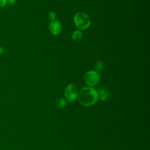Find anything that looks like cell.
Instances as JSON below:
<instances>
[{
    "label": "cell",
    "mask_w": 150,
    "mask_h": 150,
    "mask_svg": "<svg viewBox=\"0 0 150 150\" xmlns=\"http://www.w3.org/2000/svg\"><path fill=\"white\" fill-rule=\"evenodd\" d=\"M79 103L83 106L88 107L94 104L98 100V95L96 90L91 87H86L78 93Z\"/></svg>",
    "instance_id": "cell-1"
},
{
    "label": "cell",
    "mask_w": 150,
    "mask_h": 150,
    "mask_svg": "<svg viewBox=\"0 0 150 150\" xmlns=\"http://www.w3.org/2000/svg\"><path fill=\"white\" fill-rule=\"evenodd\" d=\"M74 22L80 30L87 29L91 24V19L89 16L84 12H78L74 16Z\"/></svg>",
    "instance_id": "cell-2"
},
{
    "label": "cell",
    "mask_w": 150,
    "mask_h": 150,
    "mask_svg": "<svg viewBox=\"0 0 150 150\" xmlns=\"http://www.w3.org/2000/svg\"><path fill=\"white\" fill-rule=\"evenodd\" d=\"M84 80L86 84L88 86L91 87L95 86L100 81V76L96 71H88L84 74Z\"/></svg>",
    "instance_id": "cell-3"
},
{
    "label": "cell",
    "mask_w": 150,
    "mask_h": 150,
    "mask_svg": "<svg viewBox=\"0 0 150 150\" xmlns=\"http://www.w3.org/2000/svg\"><path fill=\"white\" fill-rule=\"evenodd\" d=\"M64 96L69 101H73L78 96V90L74 84L68 85L64 90Z\"/></svg>",
    "instance_id": "cell-4"
},
{
    "label": "cell",
    "mask_w": 150,
    "mask_h": 150,
    "mask_svg": "<svg viewBox=\"0 0 150 150\" xmlns=\"http://www.w3.org/2000/svg\"><path fill=\"white\" fill-rule=\"evenodd\" d=\"M62 30V25L58 20L51 21L49 24V30L53 35H57L60 33Z\"/></svg>",
    "instance_id": "cell-5"
},
{
    "label": "cell",
    "mask_w": 150,
    "mask_h": 150,
    "mask_svg": "<svg viewBox=\"0 0 150 150\" xmlns=\"http://www.w3.org/2000/svg\"><path fill=\"white\" fill-rule=\"evenodd\" d=\"M97 93L98 95V97H100V99L102 101H105L107 100V98L109 97L110 95V91L107 88H106L105 86H100L98 88Z\"/></svg>",
    "instance_id": "cell-6"
},
{
    "label": "cell",
    "mask_w": 150,
    "mask_h": 150,
    "mask_svg": "<svg viewBox=\"0 0 150 150\" xmlns=\"http://www.w3.org/2000/svg\"><path fill=\"white\" fill-rule=\"evenodd\" d=\"M54 104L58 108H63L67 105V101L63 98H57Z\"/></svg>",
    "instance_id": "cell-7"
},
{
    "label": "cell",
    "mask_w": 150,
    "mask_h": 150,
    "mask_svg": "<svg viewBox=\"0 0 150 150\" xmlns=\"http://www.w3.org/2000/svg\"><path fill=\"white\" fill-rule=\"evenodd\" d=\"M82 38V33L80 30H76L72 33V39L75 42H79Z\"/></svg>",
    "instance_id": "cell-8"
},
{
    "label": "cell",
    "mask_w": 150,
    "mask_h": 150,
    "mask_svg": "<svg viewBox=\"0 0 150 150\" xmlns=\"http://www.w3.org/2000/svg\"><path fill=\"white\" fill-rule=\"evenodd\" d=\"M96 69L98 71H101L103 69V64L101 62H98L96 64Z\"/></svg>",
    "instance_id": "cell-9"
},
{
    "label": "cell",
    "mask_w": 150,
    "mask_h": 150,
    "mask_svg": "<svg viewBox=\"0 0 150 150\" xmlns=\"http://www.w3.org/2000/svg\"><path fill=\"white\" fill-rule=\"evenodd\" d=\"M48 17L52 21H54L55 20V18H56V14L54 12H50L49 15H48Z\"/></svg>",
    "instance_id": "cell-10"
},
{
    "label": "cell",
    "mask_w": 150,
    "mask_h": 150,
    "mask_svg": "<svg viewBox=\"0 0 150 150\" xmlns=\"http://www.w3.org/2000/svg\"><path fill=\"white\" fill-rule=\"evenodd\" d=\"M7 2V0H0V8L4 7Z\"/></svg>",
    "instance_id": "cell-11"
},
{
    "label": "cell",
    "mask_w": 150,
    "mask_h": 150,
    "mask_svg": "<svg viewBox=\"0 0 150 150\" xmlns=\"http://www.w3.org/2000/svg\"><path fill=\"white\" fill-rule=\"evenodd\" d=\"M7 1L9 2V4H10L11 5H13L15 3L16 0H7Z\"/></svg>",
    "instance_id": "cell-12"
},
{
    "label": "cell",
    "mask_w": 150,
    "mask_h": 150,
    "mask_svg": "<svg viewBox=\"0 0 150 150\" xmlns=\"http://www.w3.org/2000/svg\"><path fill=\"white\" fill-rule=\"evenodd\" d=\"M4 52H5L4 49L2 47L0 46V54H4Z\"/></svg>",
    "instance_id": "cell-13"
}]
</instances>
